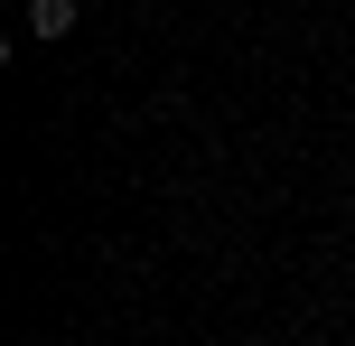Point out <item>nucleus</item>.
<instances>
[{
    "label": "nucleus",
    "instance_id": "1",
    "mask_svg": "<svg viewBox=\"0 0 355 346\" xmlns=\"http://www.w3.org/2000/svg\"><path fill=\"white\" fill-rule=\"evenodd\" d=\"M75 28V0H28V37H66Z\"/></svg>",
    "mask_w": 355,
    "mask_h": 346
}]
</instances>
